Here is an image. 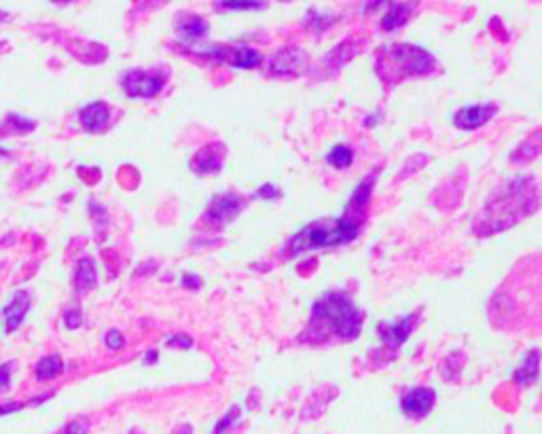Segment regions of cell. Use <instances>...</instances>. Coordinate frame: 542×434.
<instances>
[{
  "mask_svg": "<svg viewBox=\"0 0 542 434\" xmlns=\"http://www.w3.org/2000/svg\"><path fill=\"white\" fill-rule=\"evenodd\" d=\"M360 206H354L350 201V210H346L343 216L337 219H327V221H316L303 227L297 235L288 240V254H301L307 250H318V248H329V246H339L348 244L358 238L360 233Z\"/></svg>",
  "mask_w": 542,
  "mask_h": 434,
  "instance_id": "obj_1",
  "label": "cell"
},
{
  "mask_svg": "<svg viewBox=\"0 0 542 434\" xmlns=\"http://www.w3.org/2000/svg\"><path fill=\"white\" fill-rule=\"evenodd\" d=\"M364 313L343 293L322 295L311 307V322L324 327L341 339H356L362 327Z\"/></svg>",
  "mask_w": 542,
  "mask_h": 434,
  "instance_id": "obj_2",
  "label": "cell"
},
{
  "mask_svg": "<svg viewBox=\"0 0 542 434\" xmlns=\"http://www.w3.org/2000/svg\"><path fill=\"white\" fill-rule=\"evenodd\" d=\"M529 193H532V183L527 178H519V180L506 183L504 189H500L490 201H487L483 221H485V225H492L490 231L511 227L515 221H519L521 208H527V212H529L532 210Z\"/></svg>",
  "mask_w": 542,
  "mask_h": 434,
  "instance_id": "obj_3",
  "label": "cell"
},
{
  "mask_svg": "<svg viewBox=\"0 0 542 434\" xmlns=\"http://www.w3.org/2000/svg\"><path fill=\"white\" fill-rule=\"evenodd\" d=\"M388 60L396 70L401 68L403 75H428L435 70V58L428 51L413 47V45H394L388 49Z\"/></svg>",
  "mask_w": 542,
  "mask_h": 434,
  "instance_id": "obj_4",
  "label": "cell"
},
{
  "mask_svg": "<svg viewBox=\"0 0 542 434\" xmlns=\"http://www.w3.org/2000/svg\"><path fill=\"white\" fill-rule=\"evenodd\" d=\"M168 75L161 70H127L121 85L132 98H153L166 87Z\"/></svg>",
  "mask_w": 542,
  "mask_h": 434,
  "instance_id": "obj_5",
  "label": "cell"
},
{
  "mask_svg": "<svg viewBox=\"0 0 542 434\" xmlns=\"http://www.w3.org/2000/svg\"><path fill=\"white\" fill-rule=\"evenodd\" d=\"M242 208H244V199L240 195H235V193L219 195L208 203L206 221L214 223V225H225L235 219V216L242 212Z\"/></svg>",
  "mask_w": 542,
  "mask_h": 434,
  "instance_id": "obj_6",
  "label": "cell"
},
{
  "mask_svg": "<svg viewBox=\"0 0 542 434\" xmlns=\"http://www.w3.org/2000/svg\"><path fill=\"white\" fill-rule=\"evenodd\" d=\"M437 403V392L432 388L419 386V388H411L401 396V409L407 417H415L421 419L426 417L432 407Z\"/></svg>",
  "mask_w": 542,
  "mask_h": 434,
  "instance_id": "obj_7",
  "label": "cell"
},
{
  "mask_svg": "<svg viewBox=\"0 0 542 434\" xmlns=\"http://www.w3.org/2000/svg\"><path fill=\"white\" fill-rule=\"evenodd\" d=\"M496 113H498V106L494 102L470 104V106L460 108V111L454 115V125L458 130H477V127L485 125Z\"/></svg>",
  "mask_w": 542,
  "mask_h": 434,
  "instance_id": "obj_8",
  "label": "cell"
},
{
  "mask_svg": "<svg viewBox=\"0 0 542 434\" xmlns=\"http://www.w3.org/2000/svg\"><path fill=\"white\" fill-rule=\"evenodd\" d=\"M413 313L403 316L396 322H379L377 324V335L390 350H398L413 333Z\"/></svg>",
  "mask_w": 542,
  "mask_h": 434,
  "instance_id": "obj_9",
  "label": "cell"
},
{
  "mask_svg": "<svg viewBox=\"0 0 542 434\" xmlns=\"http://www.w3.org/2000/svg\"><path fill=\"white\" fill-rule=\"evenodd\" d=\"M214 58H219L223 62H229L235 68H246L252 70L261 64V53L252 47H235V49H225V47H214L210 49Z\"/></svg>",
  "mask_w": 542,
  "mask_h": 434,
  "instance_id": "obj_10",
  "label": "cell"
},
{
  "mask_svg": "<svg viewBox=\"0 0 542 434\" xmlns=\"http://www.w3.org/2000/svg\"><path fill=\"white\" fill-rule=\"evenodd\" d=\"M307 56L297 49V47H284L280 49L269 62V72L271 75H297L299 70L305 68Z\"/></svg>",
  "mask_w": 542,
  "mask_h": 434,
  "instance_id": "obj_11",
  "label": "cell"
},
{
  "mask_svg": "<svg viewBox=\"0 0 542 434\" xmlns=\"http://www.w3.org/2000/svg\"><path fill=\"white\" fill-rule=\"evenodd\" d=\"M223 155H225L223 144H208V146H203L201 150H197V155L193 157L191 170L197 172V174H201V176L221 172V168H223Z\"/></svg>",
  "mask_w": 542,
  "mask_h": 434,
  "instance_id": "obj_12",
  "label": "cell"
},
{
  "mask_svg": "<svg viewBox=\"0 0 542 434\" xmlns=\"http://www.w3.org/2000/svg\"><path fill=\"white\" fill-rule=\"evenodd\" d=\"M111 119V111L104 102H91L85 108H81L79 113V121L87 132H102Z\"/></svg>",
  "mask_w": 542,
  "mask_h": 434,
  "instance_id": "obj_13",
  "label": "cell"
},
{
  "mask_svg": "<svg viewBox=\"0 0 542 434\" xmlns=\"http://www.w3.org/2000/svg\"><path fill=\"white\" fill-rule=\"evenodd\" d=\"M30 309V295L26 290L15 293L13 301L9 305L3 307V316H5V324H7V333H13L20 329V324L24 322L26 313Z\"/></svg>",
  "mask_w": 542,
  "mask_h": 434,
  "instance_id": "obj_14",
  "label": "cell"
},
{
  "mask_svg": "<svg viewBox=\"0 0 542 434\" xmlns=\"http://www.w3.org/2000/svg\"><path fill=\"white\" fill-rule=\"evenodd\" d=\"M176 32L180 36V40L185 42H197L201 40L208 32H210V26L203 17L199 15H193V13H187V15H180L178 22H176Z\"/></svg>",
  "mask_w": 542,
  "mask_h": 434,
  "instance_id": "obj_15",
  "label": "cell"
},
{
  "mask_svg": "<svg viewBox=\"0 0 542 434\" xmlns=\"http://www.w3.org/2000/svg\"><path fill=\"white\" fill-rule=\"evenodd\" d=\"M98 282V271H95V261L85 256L77 263V271H75V288L79 293L91 290Z\"/></svg>",
  "mask_w": 542,
  "mask_h": 434,
  "instance_id": "obj_16",
  "label": "cell"
},
{
  "mask_svg": "<svg viewBox=\"0 0 542 434\" xmlns=\"http://www.w3.org/2000/svg\"><path fill=\"white\" fill-rule=\"evenodd\" d=\"M538 369H540V352L538 350H529L525 354V358H523V362L513 373V379L519 386H527L538 377Z\"/></svg>",
  "mask_w": 542,
  "mask_h": 434,
  "instance_id": "obj_17",
  "label": "cell"
},
{
  "mask_svg": "<svg viewBox=\"0 0 542 434\" xmlns=\"http://www.w3.org/2000/svg\"><path fill=\"white\" fill-rule=\"evenodd\" d=\"M409 15H411V5H407V3H401V5H390V9H388V13L382 17V30L384 32H392V30H396V28H401L407 20H409Z\"/></svg>",
  "mask_w": 542,
  "mask_h": 434,
  "instance_id": "obj_18",
  "label": "cell"
},
{
  "mask_svg": "<svg viewBox=\"0 0 542 434\" xmlns=\"http://www.w3.org/2000/svg\"><path fill=\"white\" fill-rule=\"evenodd\" d=\"M34 371H36V377L40 379V382H47V379H53V377L62 375L64 360L60 356H45V358H40L36 362Z\"/></svg>",
  "mask_w": 542,
  "mask_h": 434,
  "instance_id": "obj_19",
  "label": "cell"
},
{
  "mask_svg": "<svg viewBox=\"0 0 542 434\" xmlns=\"http://www.w3.org/2000/svg\"><path fill=\"white\" fill-rule=\"evenodd\" d=\"M540 150H542V132H536L534 136H529V138L513 153V159H511V161H525V159H532V157H536Z\"/></svg>",
  "mask_w": 542,
  "mask_h": 434,
  "instance_id": "obj_20",
  "label": "cell"
},
{
  "mask_svg": "<svg viewBox=\"0 0 542 434\" xmlns=\"http://www.w3.org/2000/svg\"><path fill=\"white\" fill-rule=\"evenodd\" d=\"M327 161L333 166V168H337V170H343V168H350L352 166V161H354V153H352V148L350 146H346V144H335L331 150H329V155H327Z\"/></svg>",
  "mask_w": 542,
  "mask_h": 434,
  "instance_id": "obj_21",
  "label": "cell"
},
{
  "mask_svg": "<svg viewBox=\"0 0 542 434\" xmlns=\"http://www.w3.org/2000/svg\"><path fill=\"white\" fill-rule=\"evenodd\" d=\"M263 7L265 3H219V9L225 11H258Z\"/></svg>",
  "mask_w": 542,
  "mask_h": 434,
  "instance_id": "obj_22",
  "label": "cell"
},
{
  "mask_svg": "<svg viewBox=\"0 0 542 434\" xmlns=\"http://www.w3.org/2000/svg\"><path fill=\"white\" fill-rule=\"evenodd\" d=\"M238 417H240V409H238V407H233V409H231V411H229V413H227V415H225V417H223L219 424H216V428H214V432H212V434H225V432H227V430L233 426V421H235Z\"/></svg>",
  "mask_w": 542,
  "mask_h": 434,
  "instance_id": "obj_23",
  "label": "cell"
},
{
  "mask_svg": "<svg viewBox=\"0 0 542 434\" xmlns=\"http://www.w3.org/2000/svg\"><path fill=\"white\" fill-rule=\"evenodd\" d=\"M256 197H261V199H280L282 197V191L276 187V185H271V183H265V185H261L258 189H256Z\"/></svg>",
  "mask_w": 542,
  "mask_h": 434,
  "instance_id": "obj_24",
  "label": "cell"
},
{
  "mask_svg": "<svg viewBox=\"0 0 542 434\" xmlns=\"http://www.w3.org/2000/svg\"><path fill=\"white\" fill-rule=\"evenodd\" d=\"M64 320H66V327H68V329H79L81 322H83V311H81L79 307H72V309L66 311Z\"/></svg>",
  "mask_w": 542,
  "mask_h": 434,
  "instance_id": "obj_25",
  "label": "cell"
},
{
  "mask_svg": "<svg viewBox=\"0 0 542 434\" xmlns=\"http://www.w3.org/2000/svg\"><path fill=\"white\" fill-rule=\"evenodd\" d=\"M11 369H13V362H7L0 366V392L9 390V386H11Z\"/></svg>",
  "mask_w": 542,
  "mask_h": 434,
  "instance_id": "obj_26",
  "label": "cell"
},
{
  "mask_svg": "<svg viewBox=\"0 0 542 434\" xmlns=\"http://www.w3.org/2000/svg\"><path fill=\"white\" fill-rule=\"evenodd\" d=\"M123 335L117 331V329H113V331H108L106 333V346L111 348V350H121L123 348Z\"/></svg>",
  "mask_w": 542,
  "mask_h": 434,
  "instance_id": "obj_27",
  "label": "cell"
},
{
  "mask_svg": "<svg viewBox=\"0 0 542 434\" xmlns=\"http://www.w3.org/2000/svg\"><path fill=\"white\" fill-rule=\"evenodd\" d=\"M168 346H172V348H183V350H189V348L193 346V339H191V337H187V335H174V337H170V339H168Z\"/></svg>",
  "mask_w": 542,
  "mask_h": 434,
  "instance_id": "obj_28",
  "label": "cell"
},
{
  "mask_svg": "<svg viewBox=\"0 0 542 434\" xmlns=\"http://www.w3.org/2000/svg\"><path fill=\"white\" fill-rule=\"evenodd\" d=\"M64 434H87V424L85 421H70L66 428H64Z\"/></svg>",
  "mask_w": 542,
  "mask_h": 434,
  "instance_id": "obj_29",
  "label": "cell"
},
{
  "mask_svg": "<svg viewBox=\"0 0 542 434\" xmlns=\"http://www.w3.org/2000/svg\"><path fill=\"white\" fill-rule=\"evenodd\" d=\"M183 284H185L187 288H199V286H201V280H199L197 276H193V274H187V276L183 278Z\"/></svg>",
  "mask_w": 542,
  "mask_h": 434,
  "instance_id": "obj_30",
  "label": "cell"
},
{
  "mask_svg": "<svg viewBox=\"0 0 542 434\" xmlns=\"http://www.w3.org/2000/svg\"><path fill=\"white\" fill-rule=\"evenodd\" d=\"M24 405H20V403H9V405H0V413H11V411H17V409H22Z\"/></svg>",
  "mask_w": 542,
  "mask_h": 434,
  "instance_id": "obj_31",
  "label": "cell"
},
{
  "mask_svg": "<svg viewBox=\"0 0 542 434\" xmlns=\"http://www.w3.org/2000/svg\"><path fill=\"white\" fill-rule=\"evenodd\" d=\"M155 360H157V352L150 350V352L146 354V364H150V362H155Z\"/></svg>",
  "mask_w": 542,
  "mask_h": 434,
  "instance_id": "obj_32",
  "label": "cell"
}]
</instances>
